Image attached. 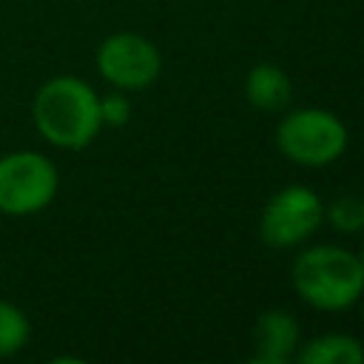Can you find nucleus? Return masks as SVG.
Here are the masks:
<instances>
[{
	"instance_id": "12",
	"label": "nucleus",
	"mask_w": 364,
	"mask_h": 364,
	"mask_svg": "<svg viewBox=\"0 0 364 364\" xmlns=\"http://www.w3.org/2000/svg\"><path fill=\"white\" fill-rule=\"evenodd\" d=\"M100 119H102V125H108V128H122V125H128V119H131V100L122 94V91H111V94H105V97H100Z\"/></svg>"
},
{
	"instance_id": "3",
	"label": "nucleus",
	"mask_w": 364,
	"mask_h": 364,
	"mask_svg": "<svg viewBox=\"0 0 364 364\" xmlns=\"http://www.w3.org/2000/svg\"><path fill=\"white\" fill-rule=\"evenodd\" d=\"M60 191L57 165L31 148L0 154V213L3 216H34L43 213Z\"/></svg>"
},
{
	"instance_id": "13",
	"label": "nucleus",
	"mask_w": 364,
	"mask_h": 364,
	"mask_svg": "<svg viewBox=\"0 0 364 364\" xmlns=\"http://www.w3.org/2000/svg\"><path fill=\"white\" fill-rule=\"evenodd\" d=\"M358 256V262H361V267H364V247H361V253H355Z\"/></svg>"
},
{
	"instance_id": "8",
	"label": "nucleus",
	"mask_w": 364,
	"mask_h": 364,
	"mask_svg": "<svg viewBox=\"0 0 364 364\" xmlns=\"http://www.w3.org/2000/svg\"><path fill=\"white\" fill-rule=\"evenodd\" d=\"M245 97L259 111H282L293 97V82L279 65L259 63L245 77Z\"/></svg>"
},
{
	"instance_id": "5",
	"label": "nucleus",
	"mask_w": 364,
	"mask_h": 364,
	"mask_svg": "<svg viewBox=\"0 0 364 364\" xmlns=\"http://www.w3.org/2000/svg\"><path fill=\"white\" fill-rule=\"evenodd\" d=\"M100 77L117 91H142L156 82L162 71L159 48L136 34V31H117L97 46L94 54Z\"/></svg>"
},
{
	"instance_id": "7",
	"label": "nucleus",
	"mask_w": 364,
	"mask_h": 364,
	"mask_svg": "<svg viewBox=\"0 0 364 364\" xmlns=\"http://www.w3.org/2000/svg\"><path fill=\"white\" fill-rule=\"evenodd\" d=\"M253 361L256 364H284L296 355L299 324L287 310H264L253 324Z\"/></svg>"
},
{
	"instance_id": "9",
	"label": "nucleus",
	"mask_w": 364,
	"mask_h": 364,
	"mask_svg": "<svg viewBox=\"0 0 364 364\" xmlns=\"http://www.w3.org/2000/svg\"><path fill=\"white\" fill-rule=\"evenodd\" d=\"M296 358L301 364H361L364 347L358 338L347 333H324L310 338L304 347H299Z\"/></svg>"
},
{
	"instance_id": "2",
	"label": "nucleus",
	"mask_w": 364,
	"mask_h": 364,
	"mask_svg": "<svg viewBox=\"0 0 364 364\" xmlns=\"http://www.w3.org/2000/svg\"><path fill=\"white\" fill-rule=\"evenodd\" d=\"M293 287L301 301L316 310H347L364 296V267L358 256L344 247L316 245L299 253L293 264Z\"/></svg>"
},
{
	"instance_id": "4",
	"label": "nucleus",
	"mask_w": 364,
	"mask_h": 364,
	"mask_svg": "<svg viewBox=\"0 0 364 364\" xmlns=\"http://www.w3.org/2000/svg\"><path fill=\"white\" fill-rule=\"evenodd\" d=\"M279 151L304 168H324L347 148V125L327 108H296L276 128Z\"/></svg>"
},
{
	"instance_id": "10",
	"label": "nucleus",
	"mask_w": 364,
	"mask_h": 364,
	"mask_svg": "<svg viewBox=\"0 0 364 364\" xmlns=\"http://www.w3.org/2000/svg\"><path fill=\"white\" fill-rule=\"evenodd\" d=\"M28 338H31L28 316L9 299H0V358L17 355L28 344Z\"/></svg>"
},
{
	"instance_id": "11",
	"label": "nucleus",
	"mask_w": 364,
	"mask_h": 364,
	"mask_svg": "<svg viewBox=\"0 0 364 364\" xmlns=\"http://www.w3.org/2000/svg\"><path fill=\"white\" fill-rule=\"evenodd\" d=\"M324 219L338 233H358V230H364V196H355V193L336 196L324 208Z\"/></svg>"
},
{
	"instance_id": "1",
	"label": "nucleus",
	"mask_w": 364,
	"mask_h": 364,
	"mask_svg": "<svg viewBox=\"0 0 364 364\" xmlns=\"http://www.w3.org/2000/svg\"><path fill=\"white\" fill-rule=\"evenodd\" d=\"M31 122L37 134L63 151L88 148L100 128V94L74 74L46 80L31 100Z\"/></svg>"
},
{
	"instance_id": "6",
	"label": "nucleus",
	"mask_w": 364,
	"mask_h": 364,
	"mask_svg": "<svg viewBox=\"0 0 364 364\" xmlns=\"http://www.w3.org/2000/svg\"><path fill=\"white\" fill-rule=\"evenodd\" d=\"M324 219V205L316 191L304 185H287L276 191L262 208L259 233L267 247H293L316 233Z\"/></svg>"
}]
</instances>
